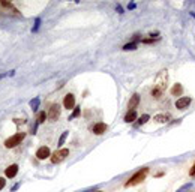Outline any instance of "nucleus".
<instances>
[{
	"label": "nucleus",
	"instance_id": "nucleus-1",
	"mask_svg": "<svg viewBox=\"0 0 195 192\" xmlns=\"http://www.w3.org/2000/svg\"><path fill=\"white\" fill-rule=\"evenodd\" d=\"M149 168L147 167H144V168H141L140 171H137L132 177H129V180L125 183V186L126 188H131V186H135V185H140L141 182H144L146 180V177H147V174H149Z\"/></svg>",
	"mask_w": 195,
	"mask_h": 192
},
{
	"label": "nucleus",
	"instance_id": "nucleus-2",
	"mask_svg": "<svg viewBox=\"0 0 195 192\" xmlns=\"http://www.w3.org/2000/svg\"><path fill=\"white\" fill-rule=\"evenodd\" d=\"M167 84H168V72L164 69V71H161L158 75H156V80H155V86H153V89H156V90H159V92H165V89H167Z\"/></svg>",
	"mask_w": 195,
	"mask_h": 192
},
{
	"label": "nucleus",
	"instance_id": "nucleus-3",
	"mask_svg": "<svg viewBox=\"0 0 195 192\" xmlns=\"http://www.w3.org/2000/svg\"><path fill=\"white\" fill-rule=\"evenodd\" d=\"M24 137H26V134H23V132H18V134H15V135L9 137V138L5 141V147H8V149L17 147V146H18V144L24 140Z\"/></svg>",
	"mask_w": 195,
	"mask_h": 192
},
{
	"label": "nucleus",
	"instance_id": "nucleus-4",
	"mask_svg": "<svg viewBox=\"0 0 195 192\" xmlns=\"http://www.w3.org/2000/svg\"><path fill=\"white\" fill-rule=\"evenodd\" d=\"M60 113H62L60 105H59V104H53V105L50 107L48 113H47V117H48L50 122H57L59 117H60Z\"/></svg>",
	"mask_w": 195,
	"mask_h": 192
},
{
	"label": "nucleus",
	"instance_id": "nucleus-5",
	"mask_svg": "<svg viewBox=\"0 0 195 192\" xmlns=\"http://www.w3.org/2000/svg\"><path fill=\"white\" fill-rule=\"evenodd\" d=\"M68 155H69V150H68V149H59V150L54 152L50 158H51V162H53V164H59V162H62Z\"/></svg>",
	"mask_w": 195,
	"mask_h": 192
},
{
	"label": "nucleus",
	"instance_id": "nucleus-6",
	"mask_svg": "<svg viewBox=\"0 0 195 192\" xmlns=\"http://www.w3.org/2000/svg\"><path fill=\"white\" fill-rule=\"evenodd\" d=\"M192 102V98H189V96H183V98L177 99L176 101V108L177 110H186Z\"/></svg>",
	"mask_w": 195,
	"mask_h": 192
},
{
	"label": "nucleus",
	"instance_id": "nucleus-7",
	"mask_svg": "<svg viewBox=\"0 0 195 192\" xmlns=\"http://www.w3.org/2000/svg\"><path fill=\"white\" fill-rule=\"evenodd\" d=\"M63 107H65L66 110H72V108L75 107V96H74L72 93H68V95L65 96V99H63Z\"/></svg>",
	"mask_w": 195,
	"mask_h": 192
},
{
	"label": "nucleus",
	"instance_id": "nucleus-8",
	"mask_svg": "<svg viewBox=\"0 0 195 192\" xmlns=\"http://www.w3.org/2000/svg\"><path fill=\"white\" fill-rule=\"evenodd\" d=\"M48 156H51V153H50V149L47 146H42V147L38 149V152H36V158L38 159H47Z\"/></svg>",
	"mask_w": 195,
	"mask_h": 192
},
{
	"label": "nucleus",
	"instance_id": "nucleus-9",
	"mask_svg": "<svg viewBox=\"0 0 195 192\" xmlns=\"http://www.w3.org/2000/svg\"><path fill=\"white\" fill-rule=\"evenodd\" d=\"M107 129H108V126L105 123H96L93 126V134L95 135H102V134L107 132Z\"/></svg>",
	"mask_w": 195,
	"mask_h": 192
},
{
	"label": "nucleus",
	"instance_id": "nucleus-10",
	"mask_svg": "<svg viewBox=\"0 0 195 192\" xmlns=\"http://www.w3.org/2000/svg\"><path fill=\"white\" fill-rule=\"evenodd\" d=\"M17 173H18V165H17V164H12V165H9V167L5 170V176H6V177H9V179L15 177V176H17Z\"/></svg>",
	"mask_w": 195,
	"mask_h": 192
},
{
	"label": "nucleus",
	"instance_id": "nucleus-11",
	"mask_svg": "<svg viewBox=\"0 0 195 192\" xmlns=\"http://www.w3.org/2000/svg\"><path fill=\"white\" fill-rule=\"evenodd\" d=\"M153 120H155V122H158V123H167V122H170V120H171V114H170V113L156 114Z\"/></svg>",
	"mask_w": 195,
	"mask_h": 192
},
{
	"label": "nucleus",
	"instance_id": "nucleus-12",
	"mask_svg": "<svg viewBox=\"0 0 195 192\" xmlns=\"http://www.w3.org/2000/svg\"><path fill=\"white\" fill-rule=\"evenodd\" d=\"M138 104H140V95L135 93V95H132V98L128 102V110H135Z\"/></svg>",
	"mask_w": 195,
	"mask_h": 192
},
{
	"label": "nucleus",
	"instance_id": "nucleus-13",
	"mask_svg": "<svg viewBox=\"0 0 195 192\" xmlns=\"http://www.w3.org/2000/svg\"><path fill=\"white\" fill-rule=\"evenodd\" d=\"M137 117H138L137 110H128V113L125 114V122L126 123H132V122L137 120Z\"/></svg>",
	"mask_w": 195,
	"mask_h": 192
},
{
	"label": "nucleus",
	"instance_id": "nucleus-14",
	"mask_svg": "<svg viewBox=\"0 0 195 192\" xmlns=\"http://www.w3.org/2000/svg\"><path fill=\"white\" fill-rule=\"evenodd\" d=\"M0 6H2L3 9L11 11L12 14H20V12H18V9H17V8H14V5H12V3H9V2H6V0H0Z\"/></svg>",
	"mask_w": 195,
	"mask_h": 192
},
{
	"label": "nucleus",
	"instance_id": "nucleus-15",
	"mask_svg": "<svg viewBox=\"0 0 195 192\" xmlns=\"http://www.w3.org/2000/svg\"><path fill=\"white\" fill-rule=\"evenodd\" d=\"M171 95H173V96H182V95H183V86L179 84V83H176V84L171 87Z\"/></svg>",
	"mask_w": 195,
	"mask_h": 192
},
{
	"label": "nucleus",
	"instance_id": "nucleus-16",
	"mask_svg": "<svg viewBox=\"0 0 195 192\" xmlns=\"http://www.w3.org/2000/svg\"><path fill=\"white\" fill-rule=\"evenodd\" d=\"M45 119H47V113L39 111V114H38V117H36V123H38V125H41V123H44V122H45Z\"/></svg>",
	"mask_w": 195,
	"mask_h": 192
},
{
	"label": "nucleus",
	"instance_id": "nucleus-17",
	"mask_svg": "<svg viewBox=\"0 0 195 192\" xmlns=\"http://www.w3.org/2000/svg\"><path fill=\"white\" fill-rule=\"evenodd\" d=\"M135 48H137V42H131V44H126V45H123V50H125V51L135 50Z\"/></svg>",
	"mask_w": 195,
	"mask_h": 192
},
{
	"label": "nucleus",
	"instance_id": "nucleus-18",
	"mask_svg": "<svg viewBox=\"0 0 195 192\" xmlns=\"http://www.w3.org/2000/svg\"><path fill=\"white\" fill-rule=\"evenodd\" d=\"M38 105H39V98H35L32 102H30V107L33 111H38Z\"/></svg>",
	"mask_w": 195,
	"mask_h": 192
},
{
	"label": "nucleus",
	"instance_id": "nucleus-19",
	"mask_svg": "<svg viewBox=\"0 0 195 192\" xmlns=\"http://www.w3.org/2000/svg\"><path fill=\"white\" fill-rule=\"evenodd\" d=\"M162 95H164L162 92H159V90H156V89H152V96H153L155 99H159Z\"/></svg>",
	"mask_w": 195,
	"mask_h": 192
},
{
	"label": "nucleus",
	"instance_id": "nucleus-20",
	"mask_svg": "<svg viewBox=\"0 0 195 192\" xmlns=\"http://www.w3.org/2000/svg\"><path fill=\"white\" fill-rule=\"evenodd\" d=\"M147 120H150V117H149V114H144V116H141V117H140V120L137 122V125H144Z\"/></svg>",
	"mask_w": 195,
	"mask_h": 192
},
{
	"label": "nucleus",
	"instance_id": "nucleus-21",
	"mask_svg": "<svg viewBox=\"0 0 195 192\" xmlns=\"http://www.w3.org/2000/svg\"><path fill=\"white\" fill-rule=\"evenodd\" d=\"M66 137H68V132H63V134L60 135V138H59V146H63V143H65Z\"/></svg>",
	"mask_w": 195,
	"mask_h": 192
},
{
	"label": "nucleus",
	"instance_id": "nucleus-22",
	"mask_svg": "<svg viewBox=\"0 0 195 192\" xmlns=\"http://www.w3.org/2000/svg\"><path fill=\"white\" fill-rule=\"evenodd\" d=\"M189 176H191V177H195V164H194L192 168L189 170Z\"/></svg>",
	"mask_w": 195,
	"mask_h": 192
},
{
	"label": "nucleus",
	"instance_id": "nucleus-23",
	"mask_svg": "<svg viewBox=\"0 0 195 192\" xmlns=\"http://www.w3.org/2000/svg\"><path fill=\"white\" fill-rule=\"evenodd\" d=\"M5 185H6V180H5L3 177H0V189H3Z\"/></svg>",
	"mask_w": 195,
	"mask_h": 192
},
{
	"label": "nucleus",
	"instance_id": "nucleus-24",
	"mask_svg": "<svg viewBox=\"0 0 195 192\" xmlns=\"http://www.w3.org/2000/svg\"><path fill=\"white\" fill-rule=\"evenodd\" d=\"M189 188H191V183H188V185H185V186H183V188H180V189H179L177 192H183V191H186V189H189Z\"/></svg>",
	"mask_w": 195,
	"mask_h": 192
},
{
	"label": "nucleus",
	"instance_id": "nucleus-25",
	"mask_svg": "<svg viewBox=\"0 0 195 192\" xmlns=\"http://www.w3.org/2000/svg\"><path fill=\"white\" fill-rule=\"evenodd\" d=\"M39 24H41V20L38 18V20H36V23H35V27H33V32H36V29H38V26H39Z\"/></svg>",
	"mask_w": 195,
	"mask_h": 192
},
{
	"label": "nucleus",
	"instance_id": "nucleus-26",
	"mask_svg": "<svg viewBox=\"0 0 195 192\" xmlns=\"http://www.w3.org/2000/svg\"><path fill=\"white\" fill-rule=\"evenodd\" d=\"M77 116H80V108H77V110L74 111V114H72V117H77Z\"/></svg>",
	"mask_w": 195,
	"mask_h": 192
},
{
	"label": "nucleus",
	"instance_id": "nucleus-27",
	"mask_svg": "<svg viewBox=\"0 0 195 192\" xmlns=\"http://www.w3.org/2000/svg\"><path fill=\"white\" fill-rule=\"evenodd\" d=\"M128 8H129V9H134V8H135V5H134V3H129V6H128Z\"/></svg>",
	"mask_w": 195,
	"mask_h": 192
},
{
	"label": "nucleus",
	"instance_id": "nucleus-28",
	"mask_svg": "<svg viewBox=\"0 0 195 192\" xmlns=\"http://www.w3.org/2000/svg\"><path fill=\"white\" fill-rule=\"evenodd\" d=\"M96 192H102V191H96Z\"/></svg>",
	"mask_w": 195,
	"mask_h": 192
}]
</instances>
